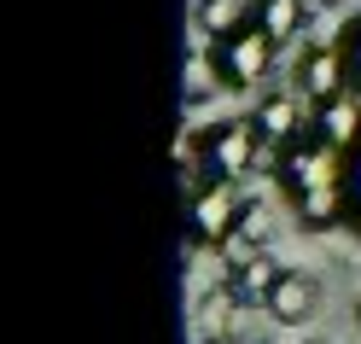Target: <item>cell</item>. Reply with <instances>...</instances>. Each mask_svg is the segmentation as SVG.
I'll return each mask as SVG.
<instances>
[{
  "instance_id": "9a60e30c",
  "label": "cell",
  "mask_w": 361,
  "mask_h": 344,
  "mask_svg": "<svg viewBox=\"0 0 361 344\" xmlns=\"http://www.w3.org/2000/svg\"><path fill=\"white\" fill-rule=\"evenodd\" d=\"M180 76H187V88H180V100H187V105H204L210 88L221 82L216 59H204V47H187V59H180Z\"/></svg>"
},
{
  "instance_id": "2e32d148",
  "label": "cell",
  "mask_w": 361,
  "mask_h": 344,
  "mask_svg": "<svg viewBox=\"0 0 361 344\" xmlns=\"http://www.w3.org/2000/svg\"><path fill=\"white\" fill-rule=\"evenodd\" d=\"M344 59H350V76L361 82V24H355V30H344Z\"/></svg>"
},
{
  "instance_id": "5b68a950",
  "label": "cell",
  "mask_w": 361,
  "mask_h": 344,
  "mask_svg": "<svg viewBox=\"0 0 361 344\" xmlns=\"http://www.w3.org/2000/svg\"><path fill=\"white\" fill-rule=\"evenodd\" d=\"M298 82H303V94L321 105L332 94H344V82H350V59H344V41H314V47L298 59Z\"/></svg>"
},
{
  "instance_id": "30bf717a",
  "label": "cell",
  "mask_w": 361,
  "mask_h": 344,
  "mask_svg": "<svg viewBox=\"0 0 361 344\" xmlns=\"http://www.w3.org/2000/svg\"><path fill=\"white\" fill-rule=\"evenodd\" d=\"M280 280H286V268L268 257V251H262L257 263H245V268H228V286H233V297H239L245 309H251V304H262V309H268V297L280 292Z\"/></svg>"
},
{
  "instance_id": "7a4b0ae2",
  "label": "cell",
  "mask_w": 361,
  "mask_h": 344,
  "mask_svg": "<svg viewBox=\"0 0 361 344\" xmlns=\"http://www.w3.org/2000/svg\"><path fill=\"white\" fill-rule=\"evenodd\" d=\"M257 152H262V134H257L251 117L216 123V129L204 134V170H210V181H239V175H251Z\"/></svg>"
},
{
  "instance_id": "d6986e66",
  "label": "cell",
  "mask_w": 361,
  "mask_h": 344,
  "mask_svg": "<svg viewBox=\"0 0 361 344\" xmlns=\"http://www.w3.org/2000/svg\"><path fill=\"white\" fill-rule=\"evenodd\" d=\"M198 344H210V338H198Z\"/></svg>"
},
{
  "instance_id": "9c48e42d",
  "label": "cell",
  "mask_w": 361,
  "mask_h": 344,
  "mask_svg": "<svg viewBox=\"0 0 361 344\" xmlns=\"http://www.w3.org/2000/svg\"><path fill=\"white\" fill-rule=\"evenodd\" d=\"M262 245H268V210L257 198H245V216H239V227L228 239H221L216 251H221V263L228 268H245V263H257L262 257Z\"/></svg>"
},
{
  "instance_id": "8fae6325",
  "label": "cell",
  "mask_w": 361,
  "mask_h": 344,
  "mask_svg": "<svg viewBox=\"0 0 361 344\" xmlns=\"http://www.w3.org/2000/svg\"><path fill=\"white\" fill-rule=\"evenodd\" d=\"M309 6L314 0H257V30L274 41H291V35H303V24H309Z\"/></svg>"
},
{
  "instance_id": "4fadbf2b",
  "label": "cell",
  "mask_w": 361,
  "mask_h": 344,
  "mask_svg": "<svg viewBox=\"0 0 361 344\" xmlns=\"http://www.w3.org/2000/svg\"><path fill=\"white\" fill-rule=\"evenodd\" d=\"M192 24H198V35H216V41H228L233 30H245V0H198Z\"/></svg>"
},
{
  "instance_id": "ac0fdd59",
  "label": "cell",
  "mask_w": 361,
  "mask_h": 344,
  "mask_svg": "<svg viewBox=\"0 0 361 344\" xmlns=\"http://www.w3.org/2000/svg\"><path fill=\"white\" fill-rule=\"evenodd\" d=\"M355 327H361V297H355Z\"/></svg>"
},
{
  "instance_id": "7c38bea8",
  "label": "cell",
  "mask_w": 361,
  "mask_h": 344,
  "mask_svg": "<svg viewBox=\"0 0 361 344\" xmlns=\"http://www.w3.org/2000/svg\"><path fill=\"white\" fill-rule=\"evenodd\" d=\"M239 297H233V286H216V292H204L198 297V321H204V338L210 344H221V338H233V327H239Z\"/></svg>"
},
{
  "instance_id": "8992f818",
  "label": "cell",
  "mask_w": 361,
  "mask_h": 344,
  "mask_svg": "<svg viewBox=\"0 0 361 344\" xmlns=\"http://www.w3.org/2000/svg\"><path fill=\"white\" fill-rule=\"evenodd\" d=\"M309 129L321 134L332 152H350L361 141V100L350 94V88H344V94H332V100H321V105H314V117H309Z\"/></svg>"
},
{
  "instance_id": "3957f363",
  "label": "cell",
  "mask_w": 361,
  "mask_h": 344,
  "mask_svg": "<svg viewBox=\"0 0 361 344\" xmlns=\"http://www.w3.org/2000/svg\"><path fill=\"white\" fill-rule=\"evenodd\" d=\"M268 64H274V41H268L257 24L233 30L228 41H216V71H221V88H251L268 76Z\"/></svg>"
},
{
  "instance_id": "5bb4252c",
  "label": "cell",
  "mask_w": 361,
  "mask_h": 344,
  "mask_svg": "<svg viewBox=\"0 0 361 344\" xmlns=\"http://www.w3.org/2000/svg\"><path fill=\"white\" fill-rule=\"evenodd\" d=\"M291 204H298V222L309 227V234H321V227H332L338 216H344V187H321V193H303Z\"/></svg>"
},
{
  "instance_id": "6da1fadb",
  "label": "cell",
  "mask_w": 361,
  "mask_h": 344,
  "mask_svg": "<svg viewBox=\"0 0 361 344\" xmlns=\"http://www.w3.org/2000/svg\"><path fill=\"white\" fill-rule=\"evenodd\" d=\"M280 181H286L291 198L321 193V187H344V181H338V152L321 141V134H298V141L280 152Z\"/></svg>"
},
{
  "instance_id": "52a82bcc",
  "label": "cell",
  "mask_w": 361,
  "mask_h": 344,
  "mask_svg": "<svg viewBox=\"0 0 361 344\" xmlns=\"http://www.w3.org/2000/svg\"><path fill=\"white\" fill-rule=\"evenodd\" d=\"M314 309H321V280H314V274H303V268H286L280 292L268 297V315L286 321V327H303Z\"/></svg>"
},
{
  "instance_id": "ba28073f",
  "label": "cell",
  "mask_w": 361,
  "mask_h": 344,
  "mask_svg": "<svg viewBox=\"0 0 361 344\" xmlns=\"http://www.w3.org/2000/svg\"><path fill=\"white\" fill-rule=\"evenodd\" d=\"M251 123H257V134H262V146H291V141L303 134V100L280 88V94H268V100L257 105Z\"/></svg>"
},
{
  "instance_id": "277c9868",
  "label": "cell",
  "mask_w": 361,
  "mask_h": 344,
  "mask_svg": "<svg viewBox=\"0 0 361 344\" xmlns=\"http://www.w3.org/2000/svg\"><path fill=\"white\" fill-rule=\"evenodd\" d=\"M239 216H245V198H239L233 181H204V187L192 193V210H187L192 239H204V245H221L239 227Z\"/></svg>"
},
{
  "instance_id": "e0dca14e",
  "label": "cell",
  "mask_w": 361,
  "mask_h": 344,
  "mask_svg": "<svg viewBox=\"0 0 361 344\" xmlns=\"http://www.w3.org/2000/svg\"><path fill=\"white\" fill-rule=\"evenodd\" d=\"M314 6H344V0H314Z\"/></svg>"
}]
</instances>
